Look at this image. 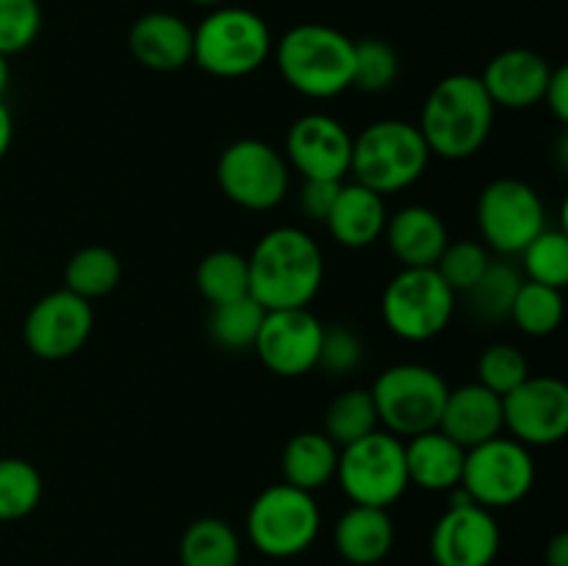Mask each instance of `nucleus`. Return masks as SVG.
Returning a JSON list of instances; mask_svg holds the SVG:
<instances>
[{"label": "nucleus", "instance_id": "1", "mask_svg": "<svg viewBox=\"0 0 568 566\" xmlns=\"http://www.w3.org/2000/svg\"><path fill=\"white\" fill-rule=\"evenodd\" d=\"M250 294L266 311L308 309L325 281L322 250L303 228L266 231L247 255Z\"/></svg>", "mask_w": 568, "mask_h": 566}, {"label": "nucleus", "instance_id": "2", "mask_svg": "<svg viewBox=\"0 0 568 566\" xmlns=\"http://www.w3.org/2000/svg\"><path fill=\"white\" fill-rule=\"evenodd\" d=\"M494 114L497 105L488 98L480 75L455 72L427 92L416 128L425 137L430 155L464 161L486 148Z\"/></svg>", "mask_w": 568, "mask_h": 566}, {"label": "nucleus", "instance_id": "3", "mask_svg": "<svg viewBox=\"0 0 568 566\" xmlns=\"http://www.w3.org/2000/svg\"><path fill=\"white\" fill-rule=\"evenodd\" d=\"M353 39L338 28L300 22L288 28L277 42V72L303 98H338L353 89Z\"/></svg>", "mask_w": 568, "mask_h": 566}, {"label": "nucleus", "instance_id": "4", "mask_svg": "<svg viewBox=\"0 0 568 566\" xmlns=\"http://www.w3.org/2000/svg\"><path fill=\"white\" fill-rule=\"evenodd\" d=\"M430 164V150L414 122L377 120L353 137L349 172L355 183L377 194L414 186Z\"/></svg>", "mask_w": 568, "mask_h": 566}, {"label": "nucleus", "instance_id": "5", "mask_svg": "<svg viewBox=\"0 0 568 566\" xmlns=\"http://www.w3.org/2000/svg\"><path fill=\"white\" fill-rule=\"evenodd\" d=\"M272 53L266 20L244 6H216L194 28L192 61L214 78H244L264 67Z\"/></svg>", "mask_w": 568, "mask_h": 566}, {"label": "nucleus", "instance_id": "6", "mask_svg": "<svg viewBox=\"0 0 568 566\" xmlns=\"http://www.w3.org/2000/svg\"><path fill=\"white\" fill-rule=\"evenodd\" d=\"M447 381L425 364H394L369 388L377 422L397 438L436 431L447 403Z\"/></svg>", "mask_w": 568, "mask_h": 566}, {"label": "nucleus", "instance_id": "7", "mask_svg": "<svg viewBox=\"0 0 568 566\" xmlns=\"http://www.w3.org/2000/svg\"><path fill=\"white\" fill-rule=\"evenodd\" d=\"M455 309H458V294L433 266L399 270L386 283L381 297V314L388 331L414 344L442 336L453 322Z\"/></svg>", "mask_w": 568, "mask_h": 566}, {"label": "nucleus", "instance_id": "8", "mask_svg": "<svg viewBox=\"0 0 568 566\" xmlns=\"http://www.w3.org/2000/svg\"><path fill=\"white\" fill-rule=\"evenodd\" d=\"M336 481L353 505L386 508L408 492L405 442L386 431H375L338 449Z\"/></svg>", "mask_w": 568, "mask_h": 566}, {"label": "nucleus", "instance_id": "9", "mask_svg": "<svg viewBox=\"0 0 568 566\" xmlns=\"http://www.w3.org/2000/svg\"><path fill=\"white\" fill-rule=\"evenodd\" d=\"M322 527L314 494L275 483L253 499L247 511V536L270 558H294L316 542Z\"/></svg>", "mask_w": 568, "mask_h": 566}, {"label": "nucleus", "instance_id": "10", "mask_svg": "<svg viewBox=\"0 0 568 566\" xmlns=\"http://www.w3.org/2000/svg\"><path fill=\"white\" fill-rule=\"evenodd\" d=\"M216 183L239 209L270 211L286 200L292 166L264 139H236L216 159Z\"/></svg>", "mask_w": 568, "mask_h": 566}, {"label": "nucleus", "instance_id": "11", "mask_svg": "<svg viewBox=\"0 0 568 566\" xmlns=\"http://www.w3.org/2000/svg\"><path fill=\"white\" fill-rule=\"evenodd\" d=\"M536 461L530 447L510 436H497L466 449L460 488L486 511L510 508L532 492Z\"/></svg>", "mask_w": 568, "mask_h": 566}, {"label": "nucleus", "instance_id": "12", "mask_svg": "<svg viewBox=\"0 0 568 566\" xmlns=\"http://www.w3.org/2000/svg\"><path fill=\"white\" fill-rule=\"evenodd\" d=\"M483 244L499 255H519L547 228V209L530 183L497 178L477 198Z\"/></svg>", "mask_w": 568, "mask_h": 566}, {"label": "nucleus", "instance_id": "13", "mask_svg": "<svg viewBox=\"0 0 568 566\" xmlns=\"http://www.w3.org/2000/svg\"><path fill=\"white\" fill-rule=\"evenodd\" d=\"M94 327L92 303L67 289H55L28 309L22 338L28 353L42 361H64L81 353Z\"/></svg>", "mask_w": 568, "mask_h": 566}, {"label": "nucleus", "instance_id": "14", "mask_svg": "<svg viewBox=\"0 0 568 566\" xmlns=\"http://www.w3.org/2000/svg\"><path fill=\"white\" fill-rule=\"evenodd\" d=\"M503 422L525 447H549L568 433V386L560 377H527L503 397Z\"/></svg>", "mask_w": 568, "mask_h": 566}, {"label": "nucleus", "instance_id": "15", "mask_svg": "<svg viewBox=\"0 0 568 566\" xmlns=\"http://www.w3.org/2000/svg\"><path fill=\"white\" fill-rule=\"evenodd\" d=\"M460 488V486H458ZM503 547V533L491 511L480 508L460 488L447 514L430 533V558L436 566H491Z\"/></svg>", "mask_w": 568, "mask_h": 566}, {"label": "nucleus", "instance_id": "16", "mask_svg": "<svg viewBox=\"0 0 568 566\" xmlns=\"http://www.w3.org/2000/svg\"><path fill=\"white\" fill-rule=\"evenodd\" d=\"M322 331H325V325L308 309L266 311L253 350L272 375H308L316 370Z\"/></svg>", "mask_w": 568, "mask_h": 566}, {"label": "nucleus", "instance_id": "17", "mask_svg": "<svg viewBox=\"0 0 568 566\" xmlns=\"http://www.w3.org/2000/svg\"><path fill=\"white\" fill-rule=\"evenodd\" d=\"M286 164L314 181H344L353 159V133L331 114H303L286 133Z\"/></svg>", "mask_w": 568, "mask_h": 566}, {"label": "nucleus", "instance_id": "18", "mask_svg": "<svg viewBox=\"0 0 568 566\" xmlns=\"http://www.w3.org/2000/svg\"><path fill=\"white\" fill-rule=\"evenodd\" d=\"M552 70L538 50L508 48L488 61L480 81L497 109L525 111L541 103Z\"/></svg>", "mask_w": 568, "mask_h": 566}, {"label": "nucleus", "instance_id": "19", "mask_svg": "<svg viewBox=\"0 0 568 566\" xmlns=\"http://www.w3.org/2000/svg\"><path fill=\"white\" fill-rule=\"evenodd\" d=\"M194 28L172 11H148L128 31L131 55L153 72H175L192 61Z\"/></svg>", "mask_w": 568, "mask_h": 566}, {"label": "nucleus", "instance_id": "20", "mask_svg": "<svg viewBox=\"0 0 568 566\" xmlns=\"http://www.w3.org/2000/svg\"><path fill=\"white\" fill-rule=\"evenodd\" d=\"M438 431L464 449H471L477 444L503 436V397L488 392L477 381L449 388Z\"/></svg>", "mask_w": 568, "mask_h": 566}, {"label": "nucleus", "instance_id": "21", "mask_svg": "<svg viewBox=\"0 0 568 566\" xmlns=\"http://www.w3.org/2000/svg\"><path fill=\"white\" fill-rule=\"evenodd\" d=\"M388 250L403 264V270H427L436 266L444 247L449 244L447 225L442 214L427 205H405L394 211L383 231Z\"/></svg>", "mask_w": 568, "mask_h": 566}, {"label": "nucleus", "instance_id": "22", "mask_svg": "<svg viewBox=\"0 0 568 566\" xmlns=\"http://www.w3.org/2000/svg\"><path fill=\"white\" fill-rule=\"evenodd\" d=\"M386 222V198L353 181L342 183L325 225L331 236L336 239V244L347 250H364L375 244L377 239H383Z\"/></svg>", "mask_w": 568, "mask_h": 566}, {"label": "nucleus", "instance_id": "23", "mask_svg": "<svg viewBox=\"0 0 568 566\" xmlns=\"http://www.w3.org/2000/svg\"><path fill=\"white\" fill-rule=\"evenodd\" d=\"M336 553L353 566H375L392 553L394 522L386 508L353 505L338 516L333 527Z\"/></svg>", "mask_w": 568, "mask_h": 566}, {"label": "nucleus", "instance_id": "24", "mask_svg": "<svg viewBox=\"0 0 568 566\" xmlns=\"http://www.w3.org/2000/svg\"><path fill=\"white\" fill-rule=\"evenodd\" d=\"M466 449L442 431H427L405 442V466L410 486L425 492H453L460 486Z\"/></svg>", "mask_w": 568, "mask_h": 566}, {"label": "nucleus", "instance_id": "25", "mask_svg": "<svg viewBox=\"0 0 568 566\" xmlns=\"http://www.w3.org/2000/svg\"><path fill=\"white\" fill-rule=\"evenodd\" d=\"M338 447L322 431H303L286 442L281 453L283 483L314 494L336 481Z\"/></svg>", "mask_w": 568, "mask_h": 566}, {"label": "nucleus", "instance_id": "26", "mask_svg": "<svg viewBox=\"0 0 568 566\" xmlns=\"http://www.w3.org/2000/svg\"><path fill=\"white\" fill-rule=\"evenodd\" d=\"M178 555L181 566H239L242 542L225 519L203 516L183 530Z\"/></svg>", "mask_w": 568, "mask_h": 566}, {"label": "nucleus", "instance_id": "27", "mask_svg": "<svg viewBox=\"0 0 568 566\" xmlns=\"http://www.w3.org/2000/svg\"><path fill=\"white\" fill-rule=\"evenodd\" d=\"M122 281L120 255L103 244H87L75 250L64 266V289L83 300H100L114 292Z\"/></svg>", "mask_w": 568, "mask_h": 566}, {"label": "nucleus", "instance_id": "28", "mask_svg": "<svg viewBox=\"0 0 568 566\" xmlns=\"http://www.w3.org/2000/svg\"><path fill=\"white\" fill-rule=\"evenodd\" d=\"M375 431H381V422H377L375 400H372L369 388H347L338 397H333L331 405L325 408L322 433L338 449Z\"/></svg>", "mask_w": 568, "mask_h": 566}, {"label": "nucleus", "instance_id": "29", "mask_svg": "<svg viewBox=\"0 0 568 566\" xmlns=\"http://www.w3.org/2000/svg\"><path fill=\"white\" fill-rule=\"evenodd\" d=\"M194 283L211 305L244 297L250 294L247 255L236 253V250H211L200 259L197 270H194Z\"/></svg>", "mask_w": 568, "mask_h": 566}, {"label": "nucleus", "instance_id": "30", "mask_svg": "<svg viewBox=\"0 0 568 566\" xmlns=\"http://www.w3.org/2000/svg\"><path fill=\"white\" fill-rule=\"evenodd\" d=\"M264 316L266 309L253 294H244V297L231 300V303L211 305V342L222 350H253L261 325H264Z\"/></svg>", "mask_w": 568, "mask_h": 566}, {"label": "nucleus", "instance_id": "31", "mask_svg": "<svg viewBox=\"0 0 568 566\" xmlns=\"http://www.w3.org/2000/svg\"><path fill=\"white\" fill-rule=\"evenodd\" d=\"M566 314L564 292L552 286H541V283L521 281L519 292H516L514 305H510L508 320L519 327L525 336L541 338L552 336L560 327Z\"/></svg>", "mask_w": 568, "mask_h": 566}, {"label": "nucleus", "instance_id": "32", "mask_svg": "<svg viewBox=\"0 0 568 566\" xmlns=\"http://www.w3.org/2000/svg\"><path fill=\"white\" fill-rule=\"evenodd\" d=\"M521 281H525V277L519 275V270H516L514 264L494 259L491 264H488V270L483 272L480 281H477L469 292H464L466 305H469L471 314L480 316V320H508L510 305H514Z\"/></svg>", "mask_w": 568, "mask_h": 566}, {"label": "nucleus", "instance_id": "33", "mask_svg": "<svg viewBox=\"0 0 568 566\" xmlns=\"http://www.w3.org/2000/svg\"><path fill=\"white\" fill-rule=\"evenodd\" d=\"M44 483L37 466L26 458H0V522L26 519L42 503Z\"/></svg>", "mask_w": 568, "mask_h": 566}, {"label": "nucleus", "instance_id": "34", "mask_svg": "<svg viewBox=\"0 0 568 566\" xmlns=\"http://www.w3.org/2000/svg\"><path fill=\"white\" fill-rule=\"evenodd\" d=\"M521 266L527 281L552 286L564 292L568 283V236L558 228H544L525 250H521Z\"/></svg>", "mask_w": 568, "mask_h": 566}, {"label": "nucleus", "instance_id": "35", "mask_svg": "<svg viewBox=\"0 0 568 566\" xmlns=\"http://www.w3.org/2000/svg\"><path fill=\"white\" fill-rule=\"evenodd\" d=\"M399 75L397 50L383 39H361L353 48V89L366 94L386 92Z\"/></svg>", "mask_w": 568, "mask_h": 566}, {"label": "nucleus", "instance_id": "36", "mask_svg": "<svg viewBox=\"0 0 568 566\" xmlns=\"http://www.w3.org/2000/svg\"><path fill=\"white\" fill-rule=\"evenodd\" d=\"M527 377H530V364H527V355L516 344H488L480 358H477V383L486 386L488 392L499 394V397L514 392Z\"/></svg>", "mask_w": 568, "mask_h": 566}, {"label": "nucleus", "instance_id": "37", "mask_svg": "<svg viewBox=\"0 0 568 566\" xmlns=\"http://www.w3.org/2000/svg\"><path fill=\"white\" fill-rule=\"evenodd\" d=\"M491 261V250L486 244L475 242V239H460V242H449L444 247L442 259L436 261L433 270L444 277V283L455 294H464L480 281Z\"/></svg>", "mask_w": 568, "mask_h": 566}, {"label": "nucleus", "instance_id": "38", "mask_svg": "<svg viewBox=\"0 0 568 566\" xmlns=\"http://www.w3.org/2000/svg\"><path fill=\"white\" fill-rule=\"evenodd\" d=\"M39 31H42L39 0H0V53H22L37 42Z\"/></svg>", "mask_w": 568, "mask_h": 566}, {"label": "nucleus", "instance_id": "39", "mask_svg": "<svg viewBox=\"0 0 568 566\" xmlns=\"http://www.w3.org/2000/svg\"><path fill=\"white\" fill-rule=\"evenodd\" d=\"M361 361H364V342H361V336L353 327L331 325L322 331L316 370H322L331 377H344L358 370Z\"/></svg>", "mask_w": 568, "mask_h": 566}, {"label": "nucleus", "instance_id": "40", "mask_svg": "<svg viewBox=\"0 0 568 566\" xmlns=\"http://www.w3.org/2000/svg\"><path fill=\"white\" fill-rule=\"evenodd\" d=\"M342 183L344 181H314V178H303V189H300L297 198L300 211H303L311 222H322V225H325Z\"/></svg>", "mask_w": 568, "mask_h": 566}, {"label": "nucleus", "instance_id": "41", "mask_svg": "<svg viewBox=\"0 0 568 566\" xmlns=\"http://www.w3.org/2000/svg\"><path fill=\"white\" fill-rule=\"evenodd\" d=\"M541 103H547V109L552 111L555 120L560 125L568 122V70L566 67H555L552 75H549L547 92H544Z\"/></svg>", "mask_w": 568, "mask_h": 566}, {"label": "nucleus", "instance_id": "42", "mask_svg": "<svg viewBox=\"0 0 568 566\" xmlns=\"http://www.w3.org/2000/svg\"><path fill=\"white\" fill-rule=\"evenodd\" d=\"M11 139H14V120H11V111L6 109V103L0 100V161L9 153Z\"/></svg>", "mask_w": 568, "mask_h": 566}, {"label": "nucleus", "instance_id": "43", "mask_svg": "<svg viewBox=\"0 0 568 566\" xmlns=\"http://www.w3.org/2000/svg\"><path fill=\"white\" fill-rule=\"evenodd\" d=\"M547 566H568V536L566 533H558V536L547 544Z\"/></svg>", "mask_w": 568, "mask_h": 566}, {"label": "nucleus", "instance_id": "44", "mask_svg": "<svg viewBox=\"0 0 568 566\" xmlns=\"http://www.w3.org/2000/svg\"><path fill=\"white\" fill-rule=\"evenodd\" d=\"M11 81V67H9V55L0 53V100H3L6 89H9Z\"/></svg>", "mask_w": 568, "mask_h": 566}, {"label": "nucleus", "instance_id": "45", "mask_svg": "<svg viewBox=\"0 0 568 566\" xmlns=\"http://www.w3.org/2000/svg\"><path fill=\"white\" fill-rule=\"evenodd\" d=\"M194 6H205V9H216V6H225V0H189Z\"/></svg>", "mask_w": 568, "mask_h": 566}]
</instances>
